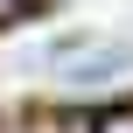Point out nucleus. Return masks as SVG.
I'll return each mask as SVG.
<instances>
[{
    "label": "nucleus",
    "mask_w": 133,
    "mask_h": 133,
    "mask_svg": "<svg viewBox=\"0 0 133 133\" xmlns=\"http://www.w3.org/2000/svg\"><path fill=\"white\" fill-rule=\"evenodd\" d=\"M119 70H133V49H105V56H70V63H63V77H70V84H98V77H119Z\"/></svg>",
    "instance_id": "nucleus-1"
},
{
    "label": "nucleus",
    "mask_w": 133,
    "mask_h": 133,
    "mask_svg": "<svg viewBox=\"0 0 133 133\" xmlns=\"http://www.w3.org/2000/svg\"><path fill=\"white\" fill-rule=\"evenodd\" d=\"M98 133H133V112H112V119H105Z\"/></svg>",
    "instance_id": "nucleus-2"
},
{
    "label": "nucleus",
    "mask_w": 133,
    "mask_h": 133,
    "mask_svg": "<svg viewBox=\"0 0 133 133\" xmlns=\"http://www.w3.org/2000/svg\"><path fill=\"white\" fill-rule=\"evenodd\" d=\"M0 7H14V0H0Z\"/></svg>",
    "instance_id": "nucleus-3"
}]
</instances>
